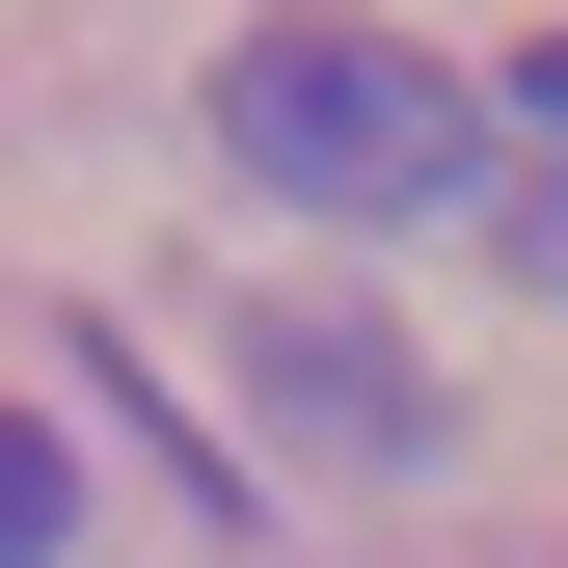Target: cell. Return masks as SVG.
I'll use <instances>...</instances> for the list:
<instances>
[{
  "instance_id": "cell-1",
  "label": "cell",
  "mask_w": 568,
  "mask_h": 568,
  "mask_svg": "<svg viewBox=\"0 0 568 568\" xmlns=\"http://www.w3.org/2000/svg\"><path fill=\"white\" fill-rule=\"evenodd\" d=\"M217 163L271 190V217H352V244H406V217H460V163H487V82H434L406 28H244V54H217Z\"/></svg>"
},
{
  "instance_id": "cell-2",
  "label": "cell",
  "mask_w": 568,
  "mask_h": 568,
  "mask_svg": "<svg viewBox=\"0 0 568 568\" xmlns=\"http://www.w3.org/2000/svg\"><path fill=\"white\" fill-rule=\"evenodd\" d=\"M271 406H298L325 460H406V434H434V379H406L379 325H325V298H271Z\"/></svg>"
},
{
  "instance_id": "cell-3",
  "label": "cell",
  "mask_w": 568,
  "mask_h": 568,
  "mask_svg": "<svg viewBox=\"0 0 568 568\" xmlns=\"http://www.w3.org/2000/svg\"><path fill=\"white\" fill-rule=\"evenodd\" d=\"M54 541H82V460H54L28 406H0V568H54Z\"/></svg>"
}]
</instances>
